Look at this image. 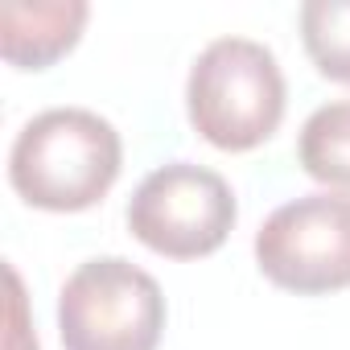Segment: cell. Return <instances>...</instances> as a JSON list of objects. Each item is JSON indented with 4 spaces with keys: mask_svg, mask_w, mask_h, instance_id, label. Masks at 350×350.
Wrapping results in <instances>:
<instances>
[{
    "mask_svg": "<svg viewBox=\"0 0 350 350\" xmlns=\"http://www.w3.org/2000/svg\"><path fill=\"white\" fill-rule=\"evenodd\" d=\"M83 0H5L0 5V54L17 70H46L75 50L87 25Z\"/></svg>",
    "mask_w": 350,
    "mask_h": 350,
    "instance_id": "cell-6",
    "label": "cell"
},
{
    "mask_svg": "<svg viewBox=\"0 0 350 350\" xmlns=\"http://www.w3.org/2000/svg\"><path fill=\"white\" fill-rule=\"evenodd\" d=\"M9 313H13V334H9V350H38V338L25 325V293H21V276L9 268Z\"/></svg>",
    "mask_w": 350,
    "mask_h": 350,
    "instance_id": "cell-9",
    "label": "cell"
},
{
    "mask_svg": "<svg viewBox=\"0 0 350 350\" xmlns=\"http://www.w3.org/2000/svg\"><path fill=\"white\" fill-rule=\"evenodd\" d=\"M66 350H157L165 334L161 284L124 256L79 264L58 293Z\"/></svg>",
    "mask_w": 350,
    "mask_h": 350,
    "instance_id": "cell-3",
    "label": "cell"
},
{
    "mask_svg": "<svg viewBox=\"0 0 350 350\" xmlns=\"http://www.w3.org/2000/svg\"><path fill=\"white\" fill-rule=\"evenodd\" d=\"M301 42L317 75L350 87V0H305Z\"/></svg>",
    "mask_w": 350,
    "mask_h": 350,
    "instance_id": "cell-8",
    "label": "cell"
},
{
    "mask_svg": "<svg viewBox=\"0 0 350 350\" xmlns=\"http://www.w3.org/2000/svg\"><path fill=\"white\" fill-rule=\"evenodd\" d=\"M260 272L297 297L350 288V194H305L256 231Z\"/></svg>",
    "mask_w": 350,
    "mask_h": 350,
    "instance_id": "cell-5",
    "label": "cell"
},
{
    "mask_svg": "<svg viewBox=\"0 0 350 350\" xmlns=\"http://www.w3.org/2000/svg\"><path fill=\"white\" fill-rule=\"evenodd\" d=\"M284 99L288 91L276 54L252 38H215L186 79L190 124L223 152L264 144L284 120Z\"/></svg>",
    "mask_w": 350,
    "mask_h": 350,
    "instance_id": "cell-2",
    "label": "cell"
},
{
    "mask_svg": "<svg viewBox=\"0 0 350 350\" xmlns=\"http://www.w3.org/2000/svg\"><path fill=\"white\" fill-rule=\"evenodd\" d=\"M235 219L239 206L227 178L194 161L152 169L128 202V231L169 260H202L219 252Z\"/></svg>",
    "mask_w": 350,
    "mask_h": 350,
    "instance_id": "cell-4",
    "label": "cell"
},
{
    "mask_svg": "<svg viewBox=\"0 0 350 350\" xmlns=\"http://www.w3.org/2000/svg\"><path fill=\"white\" fill-rule=\"evenodd\" d=\"M120 132L87 107H50L33 116L9 152L13 190L54 215L95 206L120 178Z\"/></svg>",
    "mask_w": 350,
    "mask_h": 350,
    "instance_id": "cell-1",
    "label": "cell"
},
{
    "mask_svg": "<svg viewBox=\"0 0 350 350\" xmlns=\"http://www.w3.org/2000/svg\"><path fill=\"white\" fill-rule=\"evenodd\" d=\"M297 161L313 182L350 190V99L317 107L301 136H297Z\"/></svg>",
    "mask_w": 350,
    "mask_h": 350,
    "instance_id": "cell-7",
    "label": "cell"
}]
</instances>
